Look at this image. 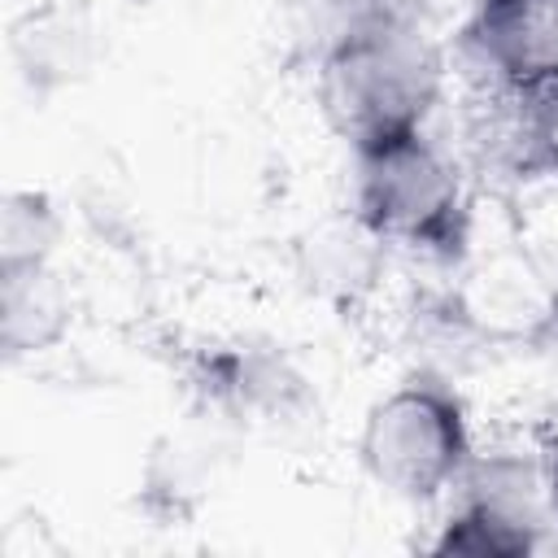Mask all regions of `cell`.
<instances>
[{
  "label": "cell",
  "mask_w": 558,
  "mask_h": 558,
  "mask_svg": "<svg viewBox=\"0 0 558 558\" xmlns=\"http://www.w3.org/2000/svg\"><path fill=\"white\" fill-rule=\"evenodd\" d=\"M301 39L310 57H318L331 39L357 26H410L432 31L440 17V0H296ZM436 35V31H432Z\"/></svg>",
  "instance_id": "12"
},
{
  "label": "cell",
  "mask_w": 558,
  "mask_h": 558,
  "mask_svg": "<svg viewBox=\"0 0 558 558\" xmlns=\"http://www.w3.org/2000/svg\"><path fill=\"white\" fill-rule=\"evenodd\" d=\"M388 253L392 248L353 209H344L296 235V275L314 296L353 310L375 296Z\"/></svg>",
  "instance_id": "8"
},
{
  "label": "cell",
  "mask_w": 558,
  "mask_h": 558,
  "mask_svg": "<svg viewBox=\"0 0 558 558\" xmlns=\"http://www.w3.org/2000/svg\"><path fill=\"white\" fill-rule=\"evenodd\" d=\"M449 288V314L462 331L488 344H541L558 331V279L527 248L501 244L471 257Z\"/></svg>",
  "instance_id": "5"
},
{
  "label": "cell",
  "mask_w": 558,
  "mask_h": 558,
  "mask_svg": "<svg viewBox=\"0 0 558 558\" xmlns=\"http://www.w3.org/2000/svg\"><path fill=\"white\" fill-rule=\"evenodd\" d=\"M92 17L83 0H35L13 17L9 48L31 92L74 83L92 61Z\"/></svg>",
  "instance_id": "9"
},
{
  "label": "cell",
  "mask_w": 558,
  "mask_h": 558,
  "mask_svg": "<svg viewBox=\"0 0 558 558\" xmlns=\"http://www.w3.org/2000/svg\"><path fill=\"white\" fill-rule=\"evenodd\" d=\"M449 92V57L432 31L357 26L314 57V105L353 148L427 131Z\"/></svg>",
  "instance_id": "1"
},
{
  "label": "cell",
  "mask_w": 558,
  "mask_h": 558,
  "mask_svg": "<svg viewBox=\"0 0 558 558\" xmlns=\"http://www.w3.org/2000/svg\"><path fill=\"white\" fill-rule=\"evenodd\" d=\"M65 240V218L44 187H9L0 201V275L52 266Z\"/></svg>",
  "instance_id": "11"
},
{
  "label": "cell",
  "mask_w": 558,
  "mask_h": 558,
  "mask_svg": "<svg viewBox=\"0 0 558 558\" xmlns=\"http://www.w3.org/2000/svg\"><path fill=\"white\" fill-rule=\"evenodd\" d=\"M74 327V292L52 266L0 275V349L9 362H31L61 349Z\"/></svg>",
  "instance_id": "10"
},
{
  "label": "cell",
  "mask_w": 558,
  "mask_h": 558,
  "mask_svg": "<svg viewBox=\"0 0 558 558\" xmlns=\"http://www.w3.org/2000/svg\"><path fill=\"white\" fill-rule=\"evenodd\" d=\"M349 209L401 253L436 266H462L471 253V192L458 161L427 131H405L349 153Z\"/></svg>",
  "instance_id": "2"
},
{
  "label": "cell",
  "mask_w": 558,
  "mask_h": 558,
  "mask_svg": "<svg viewBox=\"0 0 558 558\" xmlns=\"http://www.w3.org/2000/svg\"><path fill=\"white\" fill-rule=\"evenodd\" d=\"M196 397L240 436L257 427L301 423L314 405L310 379L279 349H253V344L209 353L196 375Z\"/></svg>",
  "instance_id": "7"
},
{
  "label": "cell",
  "mask_w": 558,
  "mask_h": 558,
  "mask_svg": "<svg viewBox=\"0 0 558 558\" xmlns=\"http://www.w3.org/2000/svg\"><path fill=\"white\" fill-rule=\"evenodd\" d=\"M475 453L466 397L449 375L418 366L379 392L357 427L362 475L405 506H436L453 493Z\"/></svg>",
  "instance_id": "3"
},
{
  "label": "cell",
  "mask_w": 558,
  "mask_h": 558,
  "mask_svg": "<svg viewBox=\"0 0 558 558\" xmlns=\"http://www.w3.org/2000/svg\"><path fill=\"white\" fill-rule=\"evenodd\" d=\"M445 501L449 510L427 541L432 554L523 558L549 545L554 510L536 445H475L462 480Z\"/></svg>",
  "instance_id": "4"
},
{
  "label": "cell",
  "mask_w": 558,
  "mask_h": 558,
  "mask_svg": "<svg viewBox=\"0 0 558 558\" xmlns=\"http://www.w3.org/2000/svg\"><path fill=\"white\" fill-rule=\"evenodd\" d=\"M458 48L497 92L532 96L558 83V0H475Z\"/></svg>",
  "instance_id": "6"
},
{
  "label": "cell",
  "mask_w": 558,
  "mask_h": 558,
  "mask_svg": "<svg viewBox=\"0 0 558 558\" xmlns=\"http://www.w3.org/2000/svg\"><path fill=\"white\" fill-rule=\"evenodd\" d=\"M519 166L558 179V83L523 96L519 118Z\"/></svg>",
  "instance_id": "13"
},
{
  "label": "cell",
  "mask_w": 558,
  "mask_h": 558,
  "mask_svg": "<svg viewBox=\"0 0 558 558\" xmlns=\"http://www.w3.org/2000/svg\"><path fill=\"white\" fill-rule=\"evenodd\" d=\"M541 449V471H545V488H549V510H554V527H558V432H545L536 440Z\"/></svg>",
  "instance_id": "14"
}]
</instances>
